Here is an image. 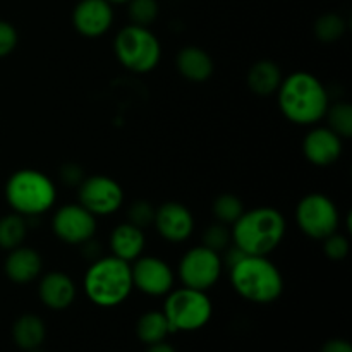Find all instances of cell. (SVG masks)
<instances>
[{"label":"cell","mask_w":352,"mask_h":352,"mask_svg":"<svg viewBox=\"0 0 352 352\" xmlns=\"http://www.w3.org/2000/svg\"><path fill=\"white\" fill-rule=\"evenodd\" d=\"M113 54L122 67L134 74L155 71L162 60V43L150 28L129 24L117 33Z\"/></svg>","instance_id":"6"},{"label":"cell","mask_w":352,"mask_h":352,"mask_svg":"<svg viewBox=\"0 0 352 352\" xmlns=\"http://www.w3.org/2000/svg\"><path fill=\"white\" fill-rule=\"evenodd\" d=\"M282 79H284V74H282L280 65L270 58H261L250 67L248 88L256 96L267 98V96L275 95L278 91Z\"/></svg>","instance_id":"20"},{"label":"cell","mask_w":352,"mask_h":352,"mask_svg":"<svg viewBox=\"0 0 352 352\" xmlns=\"http://www.w3.org/2000/svg\"><path fill=\"white\" fill-rule=\"evenodd\" d=\"M223 267L222 254L199 244L182 254L177 274L184 287L210 291L222 277Z\"/></svg>","instance_id":"9"},{"label":"cell","mask_w":352,"mask_h":352,"mask_svg":"<svg viewBox=\"0 0 352 352\" xmlns=\"http://www.w3.org/2000/svg\"><path fill=\"white\" fill-rule=\"evenodd\" d=\"M275 95L282 116L298 126H316L330 107V95L322 79L306 71L285 76Z\"/></svg>","instance_id":"1"},{"label":"cell","mask_w":352,"mask_h":352,"mask_svg":"<svg viewBox=\"0 0 352 352\" xmlns=\"http://www.w3.org/2000/svg\"><path fill=\"white\" fill-rule=\"evenodd\" d=\"M79 205L85 206L89 213L98 217H109L119 212L124 205V189L116 179L109 175L96 174L82 179L78 186Z\"/></svg>","instance_id":"10"},{"label":"cell","mask_w":352,"mask_h":352,"mask_svg":"<svg viewBox=\"0 0 352 352\" xmlns=\"http://www.w3.org/2000/svg\"><path fill=\"white\" fill-rule=\"evenodd\" d=\"M85 177V172H82V168L78 164H67L60 168L62 182L65 186H71V188H78Z\"/></svg>","instance_id":"32"},{"label":"cell","mask_w":352,"mask_h":352,"mask_svg":"<svg viewBox=\"0 0 352 352\" xmlns=\"http://www.w3.org/2000/svg\"><path fill=\"white\" fill-rule=\"evenodd\" d=\"M19 41L17 30L9 23V21L0 19V58L12 54Z\"/></svg>","instance_id":"31"},{"label":"cell","mask_w":352,"mask_h":352,"mask_svg":"<svg viewBox=\"0 0 352 352\" xmlns=\"http://www.w3.org/2000/svg\"><path fill=\"white\" fill-rule=\"evenodd\" d=\"M96 229H98L96 217L79 203L60 206L52 217V230L55 237L69 246H81L86 241L93 239Z\"/></svg>","instance_id":"11"},{"label":"cell","mask_w":352,"mask_h":352,"mask_svg":"<svg viewBox=\"0 0 352 352\" xmlns=\"http://www.w3.org/2000/svg\"><path fill=\"white\" fill-rule=\"evenodd\" d=\"M107 2L112 3V6H127L129 0H107Z\"/></svg>","instance_id":"35"},{"label":"cell","mask_w":352,"mask_h":352,"mask_svg":"<svg viewBox=\"0 0 352 352\" xmlns=\"http://www.w3.org/2000/svg\"><path fill=\"white\" fill-rule=\"evenodd\" d=\"M296 222L309 239L323 241L340 229V212L327 195L309 192L296 206Z\"/></svg>","instance_id":"8"},{"label":"cell","mask_w":352,"mask_h":352,"mask_svg":"<svg viewBox=\"0 0 352 352\" xmlns=\"http://www.w3.org/2000/svg\"><path fill=\"white\" fill-rule=\"evenodd\" d=\"M28 226L26 217L19 213H7L0 219V250L10 251L17 246H23L28 237Z\"/></svg>","instance_id":"23"},{"label":"cell","mask_w":352,"mask_h":352,"mask_svg":"<svg viewBox=\"0 0 352 352\" xmlns=\"http://www.w3.org/2000/svg\"><path fill=\"white\" fill-rule=\"evenodd\" d=\"M82 289L89 301L100 308L120 306L133 292L131 263L113 254L100 256L89 263L82 278Z\"/></svg>","instance_id":"4"},{"label":"cell","mask_w":352,"mask_h":352,"mask_svg":"<svg viewBox=\"0 0 352 352\" xmlns=\"http://www.w3.org/2000/svg\"><path fill=\"white\" fill-rule=\"evenodd\" d=\"M153 227L167 243H186L195 232V217L186 205L179 201H165L155 210Z\"/></svg>","instance_id":"13"},{"label":"cell","mask_w":352,"mask_h":352,"mask_svg":"<svg viewBox=\"0 0 352 352\" xmlns=\"http://www.w3.org/2000/svg\"><path fill=\"white\" fill-rule=\"evenodd\" d=\"M329 127L342 140H349L352 136V105L349 102L330 103L327 110Z\"/></svg>","instance_id":"26"},{"label":"cell","mask_w":352,"mask_h":352,"mask_svg":"<svg viewBox=\"0 0 352 352\" xmlns=\"http://www.w3.org/2000/svg\"><path fill=\"white\" fill-rule=\"evenodd\" d=\"M175 65H177L179 74L186 81L196 82V85L208 81L215 71L212 55L205 48L196 47V45L182 47L179 50L177 58H175Z\"/></svg>","instance_id":"19"},{"label":"cell","mask_w":352,"mask_h":352,"mask_svg":"<svg viewBox=\"0 0 352 352\" xmlns=\"http://www.w3.org/2000/svg\"><path fill=\"white\" fill-rule=\"evenodd\" d=\"M3 196L14 213L33 219L54 208L57 203V186L45 172L21 168L7 179Z\"/></svg>","instance_id":"5"},{"label":"cell","mask_w":352,"mask_h":352,"mask_svg":"<svg viewBox=\"0 0 352 352\" xmlns=\"http://www.w3.org/2000/svg\"><path fill=\"white\" fill-rule=\"evenodd\" d=\"M320 352H352L351 344L344 339H332L322 347Z\"/></svg>","instance_id":"33"},{"label":"cell","mask_w":352,"mask_h":352,"mask_svg":"<svg viewBox=\"0 0 352 352\" xmlns=\"http://www.w3.org/2000/svg\"><path fill=\"white\" fill-rule=\"evenodd\" d=\"M45 337H47V327H45L43 320L33 313H26L14 322L12 339L19 349H38L43 344Z\"/></svg>","instance_id":"21"},{"label":"cell","mask_w":352,"mask_h":352,"mask_svg":"<svg viewBox=\"0 0 352 352\" xmlns=\"http://www.w3.org/2000/svg\"><path fill=\"white\" fill-rule=\"evenodd\" d=\"M3 274L10 282L17 285H26L34 282L43 274V258L36 250L30 246H17L7 251L3 261Z\"/></svg>","instance_id":"16"},{"label":"cell","mask_w":352,"mask_h":352,"mask_svg":"<svg viewBox=\"0 0 352 352\" xmlns=\"http://www.w3.org/2000/svg\"><path fill=\"white\" fill-rule=\"evenodd\" d=\"M136 333L141 342L146 344V346H151V344L164 342L170 336L172 330L167 318H165L164 311L151 309V311L143 313L140 316V320L136 323Z\"/></svg>","instance_id":"22"},{"label":"cell","mask_w":352,"mask_h":352,"mask_svg":"<svg viewBox=\"0 0 352 352\" xmlns=\"http://www.w3.org/2000/svg\"><path fill=\"white\" fill-rule=\"evenodd\" d=\"M232 244L244 254L268 256L274 253L287 234V220L272 206L244 210L243 215L230 226Z\"/></svg>","instance_id":"2"},{"label":"cell","mask_w":352,"mask_h":352,"mask_svg":"<svg viewBox=\"0 0 352 352\" xmlns=\"http://www.w3.org/2000/svg\"><path fill=\"white\" fill-rule=\"evenodd\" d=\"M155 210L157 208L150 201H146V199H136L127 208V222L144 230L146 227L153 226Z\"/></svg>","instance_id":"29"},{"label":"cell","mask_w":352,"mask_h":352,"mask_svg":"<svg viewBox=\"0 0 352 352\" xmlns=\"http://www.w3.org/2000/svg\"><path fill=\"white\" fill-rule=\"evenodd\" d=\"M76 294H78V289L67 274L60 270L41 274L40 282H38V296L48 309H54V311L67 309L76 301Z\"/></svg>","instance_id":"17"},{"label":"cell","mask_w":352,"mask_h":352,"mask_svg":"<svg viewBox=\"0 0 352 352\" xmlns=\"http://www.w3.org/2000/svg\"><path fill=\"white\" fill-rule=\"evenodd\" d=\"M244 203L239 196L230 195V192H223V195L217 196L212 203V213L215 217L217 222L226 223V226H232L236 220L244 213Z\"/></svg>","instance_id":"25"},{"label":"cell","mask_w":352,"mask_h":352,"mask_svg":"<svg viewBox=\"0 0 352 352\" xmlns=\"http://www.w3.org/2000/svg\"><path fill=\"white\" fill-rule=\"evenodd\" d=\"M127 14L131 24L150 28L160 14V6L157 0H129L127 2Z\"/></svg>","instance_id":"27"},{"label":"cell","mask_w":352,"mask_h":352,"mask_svg":"<svg viewBox=\"0 0 352 352\" xmlns=\"http://www.w3.org/2000/svg\"><path fill=\"white\" fill-rule=\"evenodd\" d=\"M131 275L134 289L151 298L167 296L174 289V270L167 261L158 256L141 254L131 263Z\"/></svg>","instance_id":"12"},{"label":"cell","mask_w":352,"mask_h":352,"mask_svg":"<svg viewBox=\"0 0 352 352\" xmlns=\"http://www.w3.org/2000/svg\"><path fill=\"white\" fill-rule=\"evenodd\" d=\"M229 274L234 291L254 305L275 302L285 289L284 275L268 256L244 254L229 267Z\"/></svg>","instance_id":"3"},{"label":"cell","mask_w":352,"mask_h":352,"mask_svg":"<svg viewBox=\"0 0 352 352\" xmlns=\"http://www.w3.org/2000/svg\"><path fill=\"white\" fill-rule=\"evenodd\" d=\"M164 315L174 332H196L212 320L213 305L206 291L184 287L172 289L164 305Z\"/></svg>","instance_id":"7"},{"label":"cell","mask_w":352,"mask_h":352,"mask_svg":"<svg viewBox=\"0 0 352 352\" xmlns=\"http://www.w3.org/2000/svg\"><path fill=\"white\" fill-rule=\"evenodd\" d=\"M30 352H41V351H40V347H38V349H33V351H30Z\"/></svg>","instance_id":"36"},{"label":"cell","mask_w":352,"mask_h":352,"mask_svg":"<svg viewBox=\"0 0 352 352\" xmlns=\"http://www.w3.org/2000/svg\"><path fill=\"white\" fill-rule=\"evenodd\" d=\"M146 352H177V351H175L170 344H167L164 340V342H157V344H151V346H148Z\"/></svg>","instance_id":"34"},{"label":"cell","mask_w":352,"mask_h":352,"mask_svg":"<svg viewBox=\"0 0 352 352\" xmlns=\"http://www.w3.org/2000/svg\"><path fill=\"white\" fill-rule=\"evenodd\" d=\"M313 31H315L316 40L322 43H337L346 34L347 23L340 14L327 12L315 21Z\"/></svg>","instance_id":"24"},{"label":"cell","mask_w":352,"mask_h":352,"mask_svg":"<svg viewBox=\"0 0 352 352\" xmlns=\"http://www.w3.org/2000/svg\"><path fill=\"white\" fill-rule=\"evenodd\" d=\"M323 243V253L330 261H344L351 253V243L344 234L339 230L330 234L329 237L322 241Z\"/></svg>","instance_id":"30"},{"label":"cell","mask_w":352,"mask_h":352,"mask_svg":"<svg viewBox=\"0 0 352 352\" xmlns=\"http://www.w3.org/2000/svg\"><path fill=\"white\" fill-rule=\"evenodd\" d=\"M230 244H232V234H230V227L226 223L215 222L206 227L203 232V246L210 248L217 253L226 251Z\"/></svg>","instance_id":"28"},{"label":"cell","mask_w":352,"mask_h":352,"mask_svg":"<svg viewBox=\"0 0 352 352\" xmlns=\"http://www.w3.org/2000/svg\"><path fill=\"white\" fill-rule=\"evenodd\" d=\"M113 24V6L107 0H79L72 10V26L81 36L100 38Z\"/></svg>","instance_id":"14"},{"label":"cell","mask_w":352,"mask_h":352,"mask_svg":"<svg viewBox=\"0 0 352 352\" xmlns=\"http://www.w3.org/2000/svg\"><path fill=\"white\" fill-rule=\"evenodd\" d=\"M109 244L113 256L127 261V263H133L134 260H138L144 253L146 236H144V230L140 229V227L133 226L129 222H122L113 227Z\"/></svg>","instance_id":"18"},{"label":"cell","mask_w":352,"mask_h":352,"mask_svg":"<svg viewBox=\"0 0 352 352\" xmlns=\"http://www.w3.org/2000/svg\"><path fill=\"white\" fill-rule=\"evenodd\" d=\"M344 140L329 126H315L302 140V155L315 167H330L342 157Z\"/></svg>","instance_id":"15"}]
</instances>
